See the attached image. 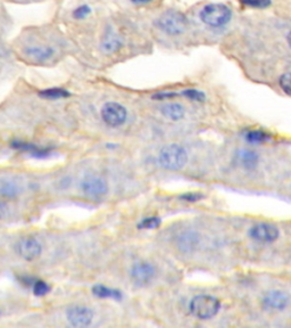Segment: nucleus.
<instances>
[{
  "instance_id": "nucleus-1",
  "label": "nucleus",
  "mask_w": 291,
  "mask_h": 328,
  "mask_svg": "<svg viewBox=\"0 0 291 328\" xmlns=\"http://www.w3.org/2000/svg\"><path fill=\"white\" fill-rule=\"evenodd\" d=\"M158 162L162 168L168 171H178L186 167L188 162V153L186 148L178 144L166 145L160 149L158 154Z\"/></svg>"
},
{
  "instance_id": "nucleus-2",
  "label": "nucleus",
  "mask_w": 291,
  "mask_h": 328,
  "mask_svg": "<svg viewBox=\"0 0 291 328\" xmlns=\"http://www.w3.org/2000/svg\"><path fill=\"white\" fill-rule=\"evenodd\" d=\"M221 309V302L212 295H197L190 301L189 310L194 318L200 320H208L215 317Z\"/></svg>"
},
{
  "instance_id": "nucleus-3",
  "label": "nucleus",
  "mask_w": 291,
  "mask_h": 328,
  "mask_svg": "<svg viewBox=\"0 0 291 328\" xmlns=\"http://www.w3.org/2000/svg\"><path fill=\"white\" fill-rule=\"evenodd\" d=\"M231 10L223 4H210L204 7L199 13L202 22L213 28L226 26L231 20Z\"/></svg>"
},
{
  "instance_id": "nucleus-4",
  "label": "nucleus",
  "mask_w": 291,
  "mask_h": 328,
  "mask_svg": "<svg viewBox=\"0 0 291 328\" xmlns=\"http://www.w3.org/2000/svg\"><path fill=\"white\" fill-rule=\"evenodd\" d=\"M157 27L170 36H178L186 31L188 21L186 16L176 11H168L157 20Z\"/></svg>"
},
{
  "instance_id": "nucleus-5",
  "label": "nucleus",
  "mask_w": 291,
  "mask_h": 328,
  "mask_svg": "<svg viewBox=\"0 0 291 328\" xmlns=\"http://www.w3.org/2000/svg\"><path fill=\"white\" fill-rule=\"evenodd\" d=\"M290 297L284 290H270L262 298V308L268 312H280L289 305Z\"/></svg>"
},
{
  "instance_id": "nucleus-6",
  "label": "nucleus",
  "mask_w": 291,
  "mask_h": 328,
  "mask_svg": "<svg viewBox=\"0 0 291 328\" xmlns=\"http://www.w3.org/2000/svg\"><path fill=\"white\" fill-rule=\"evenodd\" d=\"M126 107L118 103H106L102 109V118L108 127L116 128L122 126L126 121Z\"/></svg>"
},
{
  "instance_id": "nucleus-7",
  "label": "nucleus",
  "mask_w": 291,
  "mask_h": 328,
  "mask_svg": "<svg viewBox=\"0 0 291 328\" xmlns=\"http://www.w3.org/2000/svg\"><path fill=\"white\" fill-rule=\"evenodd\" d=\"M278 235H280L278 228L272 223H257L249 229V237L262 244L276 242L278 238Z\"/></svg>"
},
{
  "instance_id": "nucleus-8",
  "label": "nucleus",
  "mask_w": 291,
  "mask_h": 328,
  "mask_svg": "<svg viewBox=\"0 0 291 328\" xmlns=\"http://www.w3.org/2000/svg\"><path fill=\"white\" fill-rule=\"evenodd\" d=\"M66 319L73 327H88L94 320V311L84 305H73L66 311Z\"/></svg>"
},
{
  "instance_id": "nucleus-9",
  "label": "nucleus",
  "mask_w": 291,
  "mask_h": 328,
  "mask_svg": "<svg viewBox=\"0 0 291 328\" xmlns=\"http://www.w3.org/2000/svg\"><path fill=\"white\" fill-rule=\"evenodd\" d=\"M80 187L83 194L92 198L102 197L108 192V185L106 180L98 176H86L81 181Z\"/></svg>"
},
{
  "instance_id": "nucleus-10",
  "label": "nucleus",
  "mask_w": 291,
  "mask_h": 328,
  "mask_svg": "<svg viewBox=\"0 0 291 328\" xmlns=\"http://www.w3.org/2000/svg\"><path fill=\"white\" fill-rule=\"evenodd\" d=\"M200 243V235L194 229H186L176 236V245L178 251L184 254H190L197 250Z\"/></svg>"
},
{
  "instance_id": "nucleus-11",
  "label": "nucleus",
  "mask_w": 291,
  "mask_h": 328,
  "mask_svg": "<svg viewBox=\"0 0 291 328\" xmlns=\"http://www.w3.org/2000/svg\"><path fill=\"white\" fill-rule=\"evenodd\" d=\"M155 268L150 263L146 261H139L132 265L130 275L131 279L134 281V284L139 286H144L150 283L155 277Z\"/></svg>"
},
{
  "instance_id": "nucleus-12",
  "label": "nucleus",
  "mask_w": 291,
  "mask_h": 328,
  "mask_svg": "<svg viewBox=\"0 0 291 328\" xmlns=\"http://www.w3.org/2000/svg\"><path fill=\"white\" fill-rule=\"evenodd\" d=\"M16 251L24 260L32 261L36 260L41 254L42 247L34 237H24L16 245Z\"/></svg>"
},
{
  "instance_id": "nucleus-13",
  "label": "nucleus",
  "mask_w": 291,
  "mask_h": 328,
  "mask_svg": "<svg viewBox=\"0 0 291 328\" xmlns=\"http://www.w3.org/2000/svg\"><path fill=\"white\" fill-rule=\"evenodd\" d=\"M234 161L236 165L244 170H254L258 164L260 156L255 151L249 148H240L234 153Z\"/></svg>"
},
{
  "instance_id": "nucleus-14",
  "label": "nucleus",
  "mask_w": 291,
  "mask_h": 328,
  "mask_svg": "<svg viewBox=\"0 0 291 328\" xmlns=\"http://www.w3.org/2000/svg\"><path fill=\"white\" fill-rule=\"evenodd\" d=\"M26 55L32 58V61L36 62V63H42V62L48 61L52 58L55 54V51L50 47V46H30L24 49Z\"/></svg>"
},
{
  "instance_id": "nucleus-15",
  "label": "nucleus",
  "mask_w": 291,
  "mask_h": 328,
  "mask_svg": "<svg viewBox=\"0 0 291 328\" xmlns=\"http://www.w3.org/2000/svg\"><path fill=\"white\" fill-rule=\"evenodd\" d=\"M160 112L165 118L171 120V121H180L186 114L184 107L178 103L164 104V106H162Z\"/></svg>"
},
{
  "instance_id": "nucleus-16",
  "label": "nucleus",
  "mask_w": 291,
  "mask_h": 328,
  "mask_svg": "<svg viewBox=\"0 0 291 328\" xmlns=\"http://www.w3.org/2000/svg\"><path fill=\"white\" fill-rule=\"evenodd\" d=\"M92 294L94 296L100 298H114V300H120L122 298L120 290L106 287L104 285H94L92 287Z\"/></svg>"
},
{
  "instance_id": "nucleus-17",
  "label": "nucleus",
  "mask_w": 291,
  "mask_h": 328,
  "mask_svg": "<svg viewBox=\"0 0 291 328\" xmlns=\"http://www.w3.org/2000/svg\"><path fill=\"white\" fill-rule=\"evenodd\" d=\"M12 145H13L14 148L22 149V151H26V152H30L33 156L44 157L49 154V149L39 148L38 146H36V145H31L22 142H14Z\"/></svg>"
},
{
  "instance_id": "nucleus-18",
  "label": "nucleus",
  "mask_w": 291,
  "mask_h": 328,
  "mask_svg": "<svg viewBox=\"0 0 291 328\" xmlns=\"http://www.w3.org/2000/svg\"><path fill=\"white\" fill-rule=\"evenodd\" d=\"M244 138L250 144H260L266 142L270 138V136L263 130H249L244 135Z\"/></svg>"
},
{
  "instance_id": "nucleus-19",
  "label": "nucleus",
  "mask_w": 291,
  "mask_h": 328,
  "mask_svg": "<svg viewBox=\"0 0 291 328\" xmlns=\"http://www.w3.org/2000/svg\"><path fill=\"white\" fill-rule=\"evenodd\" d=\"M40 96L46 99H60V98H65L70 96V93L65 89L60 88H52V89H46L40 91Z\"/></svg>"
},
{
  "instance_id": "nucleus-20",
  "label": "nucleus",
  "mask_w": 291,
  "mask_h": 328,
  "mask_svg": "<svg viewBox=\"0 0 291 328\" xmlns=\"http://www.w3.org/2000/svg\"><path fill=\"white\" fill-rule=\"evenodd\" d=\"M160 219L158 217H148V218H144L141 220L138 225L139 229H156V228H158L160 226Z\"/></svg>"
},
{
  "instance_id": "nucleus-21",
  "label": "nucleus",
  "mask_w": 291,
  "mask_h": 328,
  "mask_svg": "<svg viewBox=\"0 0 291 328\" xmlns=\"http://www.w3.org/2000/svg\"><path fill=\"white\" fill-rule=\"evenodd\" d=\"M32 287L33 293H34V295L36 296H44L46 294L50 292V286L44 280H34L32 283Z\"/></svg>"
},
{
  "instance_id": "nucleus-22",
  "label": "nucleus",
  "mask_w": 291,
  "mask_h": 328,
  "mask_svg": "<svg viewBox=\"0 0 291 328\" xmlns=\"http://www.w3.org/2000/svg\"><path fill=\"white\" fill-rule=\"evenodd\" d=\"M120 41L116 36H110V37H106L105 40H104V44H102V48L105 49L106 52H115L118 51L120 48Z\"/></svg>"
},
{
  "instance_id": "nucleus-23",
  "label": "nucleus",
  "mask_w": 291,
  "mask_h": 328,
  "mask_svg": "<svg viewBox=\"0 0 291 328\" xmlns=\"http://www.w3.org/2000/svg\"><path fill=\"white\" fill-rule=\"evenodd\" d=\"M18 192H20V189H18V185H15L14 182H10V181L2 182V187H0V193H2V195H5V196L13 197L16 194H18Z\"/></svg>"
},
{
  "instance_id": "nucleus-24",
  "label": "nucleus",
  "mask_w": 291,
  "mask_h": 328,
  "mask_svg": "<svg viewBox=\"0 0 291 328\" xmlns=\"http://www.w3.org/2000/svg\"><path fill=\"white\" fill-rule=\"evenodd\" d=\"M181 95H184V97L191 99V101L194 102H204L206 99V95L202 93L200 90L197 89H186L184 90L181 93Z\"/></svg>"
},
{
  "instance_id": "nucleus-25",
  "label": "nucleus",
  "mask_w": 291,
  "mask_h": 328,
  "mask_svg": "<svg viewBox=\"0 0 291 328\" xmlns=\"http://www.w3.org/2000/svg\"><path fill=\"white\" fill-rule=\"evenodd\" d=\"M280 87L286 95L291 93V77L290 73L286 72L280 77Z\"/></svg>"
},
{
  "instance_id": "nucleus-26",
  "label": "nucleus",
  "mask_w": 291,
  "mask_h": 328,
  "mask_svg": "<svg viewBox=\"0 0 291 328\" xmlns=\"http://www.w3.org/2000/svg\"><path fill=\"white\" fill-rule=\"evenodd\" d=\"M244 5L255 7V8H265L271 5V0H241Z\"/></svg>"
},
{
  "instance_id": "nucleus-27",
  "label": "nucleus",
  "mask_w": 291,
  "mask_h": 328,
  "mask_svg": "<svg viewBox=\"0 0 291 328\" xmlns=\"http://www.w3.org/2000/svg\"><path fill=\"white\" fill-rule=\"evenodd\" d=\"M90 12H91L90 7L84 5V6H81V7L76 8V10L74 11L73 15H74V18H76V19H83V18H86V15H89Z\"/></svg>"
},
{
  "instance_id": "nucleus-28",
  "label": "nucleus",
  "mask_w": 291,
  "mask_h": 328,
  "mask_svg": "<svg viewBox=\"0 0 291 328\" xmlns=\"http://www.w3.org/2000/svg\"><path fill=\"white\" fill-rule=\"evenodd\" d=\"M202 198V195L198 194V193H186L181 196V200H184L186 202H190V203L200 201Z\"/></svg>"
},
{
  "instance_id": "nucleus-29",
  "label": "nucleus",
  "mask_w": 291,
  "mask_h": 328,
  "mask_svg": "<svg viewBox=\"0 0 291 328\" xmlns=\"http://www.w3.org/2000/svg\"><path fill=\"white\" fill-rule=\"evenodd\" d=\"M176 93H168V91H162V93H158L156 95H154L152 98H156V99H160V101H163V99H168V98H172V97H176Z\"/></svg>"
},
{
  "instance_id": "nucleus-30",
  "label": "nucleus",
  "mask_w": 291,
  "mask_h": 328,
  "mask_svg": "<svg viewBox=\"0 0 291 328\" xmlns=\"http://www.w3.org/2000/svg\"><path fill=\"white\" fill-rule=\"evenodd\" d=\"M7 213V206L5 203H2L0 202V219L4 218Z\"/></svg>"
},
{
  "instance_id": "nucleus-31",
  "label": "nucleus",
  "mask_w": 291,
  "mask_h": 328,
  "mask_svg": "<svg viewBox=\"0 0 291 328\" xmlns=\"http://www.w3.org/2000/svg\"><path fill=\"white\" fill-rule=\"evenodd\" d=\"M132 2L136 3V4H144V3L152 2V0H132Z\"/></svg>"
}]
</instances>
